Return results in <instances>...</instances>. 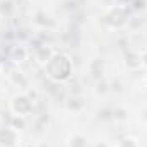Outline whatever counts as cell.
I'll use <instances>...</instances> for the list:
<instances>
[{
    "label": "cell",
    "mask_w": 147,
    "mask_h": 147,
    "mask_svg": "<svg viewBox=\"0 0 147 147\" xmlns=\"http://www.w3.org/2000/svg\"><path fill=\"white\" fill-rule=\"evenodd\" d=\"M144 82H146V87H147V75H146V79H144Z\"/></svg>",
    "instance_id": "6"
},
{
    "label": "cell",
    "mask_w": 147,
    "mask_h": 147,
    "mask_svg": "<svg viewBox=\"0 0 147 147\" xmlns=\"http://www.w3.org/2000/svg\"><path fill=\"white\" fill-rule=\"evenodd\" d=\"M19 142V135L14 128H0V146L16 147Z\"/></svg>",
    "instance_id": "4"
},
{
    "label": "cell",
    "mask_w": 147,
    "mask_h": 147,
    "mask_svg": "<svg viewBox=\"0 0 147 147\" xmlns=\"http://www.w3.org/2000/svg\"><path fill=\"white\" fill-rule=\"evenodd\" d=\"M10 110L14 111L17 116H28L31 113V110H33V101L28 96H24V94H17L10 101Z\"/></svg>",
    "instance_id": "2"
},
{
    "label": "cell",
    "mask_w": 147,
    "mask_h": 147,
    "mask_svg": "<svg viewBox=\"0 0 147 147\" xmlns=\"http://www.w3.org/2000/svg\"><path fill=\"white\" fill-rule=\"evenodd\" d=\"M105 21L110 24L111 28H120L125 24L127 21V9L125 7H113L106 12L105 16Z\"/></svg>",
    "instance_id": "3"
},
{
    "label": "cell",
    "mask_w": 147,
    "mask_h": 147,
    "mask_svg": "<svg viewBox=\"0 0 147 147\" xmlns=\"http://www.w3.org/2000/svg\"><path fill=\"white\" fill-rule=\"evenodd\" d=\"M0 147H3V146H0Z\"/></svg>",
    "instance_id": "7"
},
{
    "label": "cell",
    "mask_w": 147,
    "mask_h": 147,
    "mask_svg": "<svg viewBox=\"0 0 147 147\" xmlns=\"http://www.w3.org/2000/svg\"><path fill=\"white\" fill-rule=\"evenodd\" d=\"M45 67L50 79L62 82V80H67L72 74V60L65 53H53Z\"/></svg>",
    "instance_id": "1"
},
{
    "label": "cell",
    "mask_w": 147,
    "mask_h": 147,
    "mask_svg": "<svg viewBox=\"0 0 147 147\" xmlns=\"http://www.w3.org/2000/svg\"><path fill=\"white\" fill-rule=\"evenodd\" d=\"M116 147H139V144H137V140L134 137H125L116 144Z\"/></svg>",
    "instance_id": "5"
}]
</instances>
